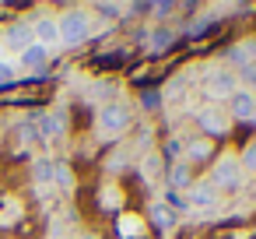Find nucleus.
<instances>
[{
    "mask_svg": "<svg viewBox=\"0 0 256 239\" xmlns=\"http://www.w3.org/2000/svg\"><path fill=\"white\" fill-rule=\"evenodd\" d=\"M14 78V64L11 60H0V81H11Z\"/></svg>",
    "mask_w": 256,
    "mask_h": 239,
    "instance_id": "aec40b11",
    "label": "nucleus"
},
{
    "mask_svg": "<svg viewBox=\"0 0 256 239\" xmlns=\"http://www.w3.org/2000/svg\"><path fill=\"white\" fill-rule=\"evenodd\" d=\"M182 162H204V158H210L214 155V144H210V137H193L186 148H182Z\"/></svg>",
    "mask_w": 256,
    "mask_h": 239,
    "instance_id": "1a4fd4ad",
    "label": "nucleus"
},
{
    "mask_svg": "<svg viewBox=\"0 0 256 239\" xmlns=\"http://www.w3.org/2000/svg\"><path fill=\"white\" fill-rule=\"evenodd\" d=\"M95 11H98V15H120L116 4H95Z\"/></svg>",
    "mask_w": 256,
    "mask_h": 239,
    "instance_id": "5701e85b",
    "label": "nucleus"
},
{
    "mask_svg": "<svg viewBox=\"0 0 256 239\" xmlns=\"http://www.w3.org/2000/svg\"><path fill=\"white\" fill-rule=\"evenodd\" d=\"M238 165H242V172H256V141L238 155Z\"/></svg>",
    "mask_w": 256,
    "mask_h": 239,
    "instance_id": "a211bd4d",
    "label": "nucleus"
},
{
    "mask_svg": "<svg viewBox=\"0 0 256 239\" xmlns=\"http://www.w3.org/2000/svg\"><path fill=\"white\" fill-rule=\"evenodd\" d=\"M39 127H42L46 137H64V116H60V113H46V116H39Z\"/></svg>",
    "mask_w": 256,
    "mask_h": 239,
    "instance_id": "4468645a",
    "label": "nucleus"
},
{
    "mask_svg": "<svg viewBox=\"0 0 256 239\" xmlns=\"http://www.w3.org/2000/svg\"><path fill=\"white\" fill-rule=\"evenodd\" d=\"M56 29H60V43L64 46H81L88 36H92V25L81 11H67L56 18Z\"/></svg>",
    "mask_w": 256,
    "mask_h": 239,
    "instance_id": "f03ea898",
    "label": "nucleus"
},
{
    "mask_svg": "<svg viewBox=\"0 0 256 239\" xmlns=\"http://www.w3.org/2000/svg\"><path fill=\"white\" fill-rule=\"evenodd\" d=\"M151 221H154L158 228H172L176 214H172V207H168L165 200H154V204H151Z\"/></svg>",
    "mask_w": 256,
    "mask_h": 239,
    "instance_id": "ddd939ff",
    "label": "nucleus"
},
{
    "mask_svg": "<svg viewBox=\"0 0 256 239\" xmlns=\"http://www.w3.org/2000/svg\"><path fill=\"white\" fill-rule=\"evenodd\" d=\"M32 43H36V36H32V25H25V22H14V25L4 32V46H8V50L25 53Z\"/></svg>",
    "mask_w": 256,
    "mask_h": 239,
    "instance_id": "0eeeda50",
    "label": "nucleus"
},
{
    "mask_svg": "<svg viewBox=\"0 0 256 239\" xmlns=\"http://www.w3.org/2000/svg\"><path fill=\"white\" fill-rule=\"evenodd\" d=\"M228 116H232V120H256V92L238 88V92L228 99Z\"/></svg>",
    "mask_w": 256,
    "mask_h": 239,
    "instance_id": "423d86ee",
    "label": "nucleus"
},
{
    "mask_svg": "<svg viewBox=\"0 0 256 239\" xmlns=\"http://www.w3.org/2000/svg\"><path fill=\"white\" fill-rule=\"evenodd\" d=\"M116 228H120V235H140V232H144V221H140L137 214H120Z\"/></svg>",
    "mask_w": 256,
    "mask_h": 239,
    "instance_id": "dca6fc26",
    "label": "nucleus"
},
{
    "mask_svg": "<svg viewBox=\"0 0 256 239\" xmlns=\"http://www.w3.org/2000/svg\"><path fill=\"white\" fill-rule=\"evenodd\" d=\"M168 183H172V193L176 190H190L193 186V172H190V162H172V169H168Z\"/></svg>",
    "mask_w": 256,
    "mask_h": 239,
    "instance_id": "9d476101",
    "label": "nucleus"
},
{
    "mask_svg": "<svg viewBox=\"0 0 256 239\" xmlns=\"http://www.w3.org/2000/svg\"><path fill=\"white\" fill-rule=\"evenodd\" d=\"M172 43H176V36H172L168 29H154V32L148 36V46H151L154 53H165V50H168Z\"/></svg>",
    "mask_w": 256,
    "mask_h": 239,
    "instance_id": "2eb2a0df",
    "label": "nucleus"
},
{
    "mask_svg": "<svg viewBox=\"0 0 256 239\" xmlns=\"http://www.w3.org/2000/svg\"><path fill=\"white\" fill-rule=\"evenodd\" d=\"M204 92L210 99H232L238 92V74H232V71H210L207 81H204Z\"/></svg>",
    "mask_w": 256,
    "mask_h": 239,
    "instance_id": "39448f33",
    "label": "nucleus"
},
{
    "mask_svg": "<svg viewBox=\"0 0 256 239\" xmlns=\"http://www.w3.org/2000/svg\"><path fill=\"white\" fill-rule=\"evenodd\" d=\"M130 127V109H126V102H109V106H102V113H98V130L106 134V137H116V134H123Z\"/></svg>",
    "mask_w": 256,
    "mask_h": 239,
    "instance_id": "7ed1b4c3",
    "label": "nucleus"
},
{
    "mask_svg": "<svg viewBox=\"0 0 256 239\" xmlns=\"http://www.w3.org/2000/svg\"><path fill=\"white\" fill-rule=\"evenodd\" d=\"M32 36H36V43L39 46H53V43H60V29H56V18H39L36 25H32Z\"/></svg>",
    "mask_w": 256,
    "mask_h": 239,
    "instance_id": "6e6552de",
    "label": "nucleus"
},
{
    "mask_svg": "<svg viewBox=\"0 0 256 239\" xmlns=\"http://www.w3.org/2000/svg\"><path fill=\"white\" fill-rule=\"evenodd\" d=\"M210 186L214 190H238L242 186V165L238 155H221L210 169Z\"/></svg>",
    "mask_w": 256,
    "mask_h": 239,
    "instance_id": "f257e3e1",
    "label": "nucleus"
},
{
    "mask_svg": "<svg viewBox=\"0 0 256 239\" xmlns=\"http://www.w3.org/2000/svg\"><path fill=\"white\" fill-rule=\"evenodd\" d=\"M53 179H56L60 186H70V183H74V172H70L67 165H56V172H53Z\"/></svg>",
    "mask_w": 256,
    "mask_h": 239,
    "instance_id": "6ab92c4d",
    "label": "nucleus"
},
{
    "mask_svg": "<svg viewBox=\"0 0 256 239\" xmlns=\"http://www.w3.org/2000/svg\"><path fill=\"white\" fill-rule=\"evenodd\" d=\"M120 200H123V197H116V190H102V204H106V207H116Z\"/></svg>",
    "mask_w": 256,
    "mask_h": 239,
    "instance_id": "4be33fe9",
    "label": "nucleus"
},
{
    "mask_svg": "<svg viewBox=\"0 0 256 239\" xmlns=\"http://www.w3.org/2000/svg\"><path fill=\"white\" fill-rule=\"evenodd\" d=\"M46 57H50V50L39 46V43H32V46L22 53V64H25L28 71H42V67H46Z\"/></svg>",
    "mask_w": 256,
    "mask_h": 239,
    "instance_id": "f8f14e48",
    "label": "nucleus"
},
{
    "mask_svg": "<svg viewBox=\"0 0 256 239\" xmlns=\"http://www.w3.org/2000/svg\"><path fill=\"white\" fill-rule=\"evenodd\" d=\"M190 204L193 207H214L218 204V190L210 183H193L190 186Z\"/></svg>",
    "mask_w": 256,
    "mask_h": 239,
    "instance_id": "9b49d317",
    "label": "nucleus"
},
{
    "mask_svg": "<svg viewBox=\"0 0 256 239\" xmlns=\"http://www.w3.org/2000/svg\"><path fill=\"white\" fill-rule=\"evenodd\" d=\"M158 106H162V95L158 92H148L144 95V109H158Z\"/></svg>",
    "mask_w": 256,
    "mask_h": 239,
    "instance_id": "412c9836",
    "label": "nucleus"
},
{
    "mask_svg": "<svg viewBox=\"0 0 256 239\" xmlns=\"http://www.w3.org/2000/svg\"><path fill=\"white\" fill-rule=\"evenodd\" d=\"M176 8L172 4H151V15H172Z\"/></svg>",
    "mask_w": 256,
    "mask_h": 239,
    "instance_id": "b1692460",
    "label": "nucleus"
},
{
    "mask_svg": "<svg viewBox=\"0 0 256 239\" xmlns=\"http://www.w3.org/2000/svg\"><path fill=\"white\" fill-rule=\"evenodd\" d=\"M228 123H232V116H228V109H221V106H204V109L196 113V127H200L204 134H210V137L228 134Z\"/></svg>",
    "mask_w": 256,
    "mask_h": 239,
    "instance_id": "20e7f679",
    "label": "nucleus"
},
{
    "mask_svg": "<svg viewBox=\"0 0 256 239\" xmlns=\"http://www.w3.org/2000/svg\"><path fill=\"white\" fill-rule=\"evenodd\" d=\"M53 172H56V165H53L50 158H36V179H39L42 186L53 183Z\"/></svg>",
    "mask_w": 256,
    "mask_h": 239,
    "instance_id": "f3484780",
    "label": "nucleus"
}]
</instances>
